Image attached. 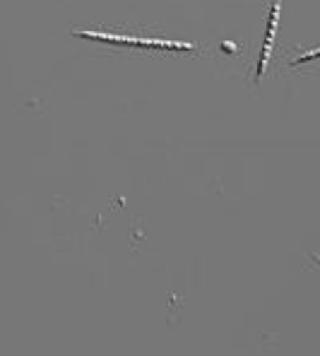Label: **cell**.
Returning <instances> with one entry per match:
<instances>
[{"mask_svg": "<svg viewBox=\"0 0 320 356\" xmlns=\"http://www.w3.org/2000/svg\"><path fill=\"white\" fill-rule=\"evenodd\" d=\"M280 13H282V3L280 0H272L270 15H267V29H265V41H262V51L258 58V70H255V82L262 80L265 75V67L272 58V49H275V34H277V24H280Z\"/></svg>", "mask_w": 320, "mask_h": 356, "instance_id": "2", "label": "cell"}, {"mask_svg": "<svg viewBox=\"0 0 320 356\" xmlns=\"http://www.w3.org/2000/svg\"><path fill=\"white\" fill-rule=\"evenodd\" d=\"M72 36H77V39L104 41V44L145 46V49H164V51H200L195 44H188V41H171V39H145V36L113 34V31H97V29H82V31H72Z\"/></svg>", "mask_w": 320, "mask_h": 356, "instance_id": "1", "label": "cell"}, {"mask_svg": "<svg viewBox=\"0 0 320 356\" xmlns=\"http://www.w3.org/2000/svg\"><path fill=\"white\" fill-rule=\"evenodd\" d=\"M320 58V49H311V51H306V54H301V56H296V58L291 60V65H301V63H308V60H316Z\"/></svg>", "mask_w": 320, "mask_h": 356, "instance_id": "3", "label": "cell"}, {"mask_svg": "<svg viewBox=\"0 0 320 356\" xmlns=\"http://www.w3.org/2000/svg\"><path fill=\"white\" fill-rule=\"evenodd\" d=\"M222 51H236V46H234V44H227V41H224V44H222Z\"/></svg>", "mask_w": 320, "mask_h": 356, "instance_id": "4", "label": "cell"}]
</instances>
